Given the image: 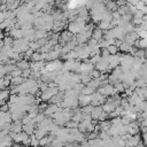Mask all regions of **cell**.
Returning <instances> with one entry per match:
<instances>
[{
  "instance_id": "cell-1",
  "label": "cell",
  "mask_w": 147,
  "mask_h": 147,
  "mask_svg": "<svg viewBox=\"0 0 147 147\" xmlns=\"http://www.w3.org/2000/svg\"><path fill=\"white\" fill-rule=\"evenodd\" d=\"M60 90L59 88H52V87H47L46 90H44L41 92V100L42 101H46V100H49L54 94H56Z\"/></svg>"
},
{
  "instance_id": "cell-2",
  "label": "cell",
  "mask_w": 147,
  "mask_h": 147,
  "mask_svg": "<svg viewBox=\"0 0 147 147\" xmlns=\"http://www.w3.org/2000/svg\"><path fill=\"white\" fill-rule=\"evenodd\" d=\"M30 68L32 71H40L41 69L45 68V64H44V61L40 60V61H34L32 64H30Z\"/></svg>"
},
{
  "instance_id": "cell-3",
  "label": "cell",
  "mask_w": 147,
  "mask_h": 147,
  "mask_svg": "<svg viewBox=\"0 0 147 147\" xmlns=\"http://www.w3.org/2000/svg\"><path fill=\"white\" fill-rule=\"evenodd\" d=\"M92 38L93 39H95V40H101V37L103 36V32H102V30L99 28V29H95V30H92Z\"/></svg>"
},
{
  "instance_id": "cell-4",
  "label": "cell",
  "mask_w": 147,
  "mask_h": 147,
  "mask_svg": "<svg viewBox=\"0 0 147 147\" xmlns=\"http://www.w3.org/2000/svg\"><path fill=\"white\" fill-rule=\"evenodd\" d=\"M22 129H23V124H22V122H18V121H15V123L13 125H10L11 132H21Z\"/></svg>"
},
{
  "instance_id": "cell-5",
  "label": "cell",
  "mask_w": 147,
  "mask_h": 147,
  "mask_svg": "<svg viewBox=\"0 0 147 147\" xmlns=\"http://www.w3.org/2000/svg\"><path fill=\"white\" fill-rule=\"evenodd\" d=\"M24 82V77H22V76H16V77H13L11 78V80H10V83L13 84V86H18L20 84H22Z\"/></svg>"
},
{
  "instance_id": "cell-6",
  "label": "cell",
  "mask_w": 147,
  "mask_h": 147,
  "mask_svg": "<svg viewBox=\"0 0 147 147\" xmlns=\"http://www.w3.org/2000/svg\"><path fill=\"white\" fill-rule=\"evenodd\" d=\"M17 68L24 70V69H29L30 68V63L26 61V60H22V61H18L17 62Z\"/></svg>"
}]
</instances>
